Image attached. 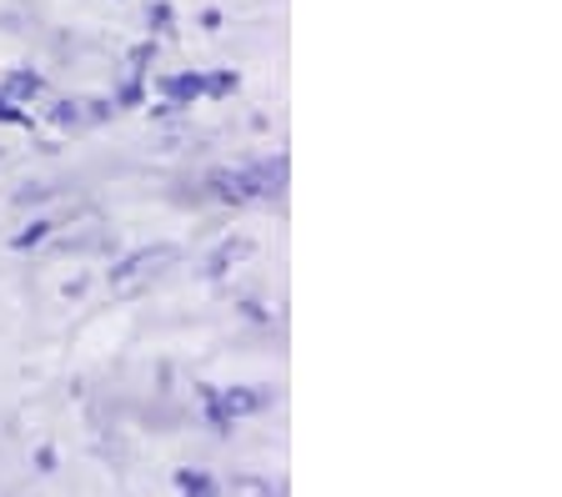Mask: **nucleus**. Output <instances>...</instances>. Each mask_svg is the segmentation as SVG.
Returning a JSON list of instances; mask_svg holds the SVG:
<instances>
[{
  "mask_svg": "<svg viewBox=\"0 0 562 497\" xmlns=\"http://www.w3.org/2000/svg\"><path fill=\"white\" fill-rule=\"evenodd\" d=\"M181 257V247H171V241H161V247H140V251H131L121 267H111V292H136L140 282H151V276H161L171 261Z\"/></svg>",
  "mask_w": 562,
  "mask_h": 497,
  "instance_id": "nucleus-1",
  "label": "nucleus"
},
{
  "mask_svg": "<svg viewBox=\"0 0 562 497\" xmlns=\"http://www.w3.org/2000/svg\"><path fill=\"white\" fill-rule=\"evenodd\" d=\"M241 177H246V187H251V202H281V191H286V156L241 166Z\"/></svg>",
  "mask_w": 562,
  "mask_h": 497,
  "instance_id": "nucleus-2",
  "label": "nucleus"
},
{
  "mask_svg": "<svg viewBox=\"0 0 562 497\" xmlns=\"http://www.w3.org/2000/svg\"><path fill=\"white\" fill-rule=\"evenodd\" d=\"M271 403H277V387H261V382L222 392V413L232 417V422H236V417H251V413H267Z\"/></svg>",
  "mask_w": 562,
  "mask_h": 497,
  "instance_id": "nucleus-3",
  "label": "nucleus"
},
{
  "mask_svg": "<svg viewBox=\"0 0 562 497\" xmlns=\"http://www.w3.org/2000/svg\"><path fill=\"white\" fill-rule=\"evenodd\" d=\"M41 91H46V76H41V71H11L5 81H0V95H5V101H15V106H31Z\"/></svg>",
  "mask_w": 562,
  "mask_h": 497,
  "instance_id": "nucleus-4",
  "label": "nucleus"
},
{
  "mask_svg": "<svg viewBox=\"0 0 562 497\" xmlns=\"http://www.w3.org/2000/svg\"><path fill=\"white\" fill-rule=\"evenodd\" d=\"M251 251H257V241H251V237H232V241H222V247H216V251L206 257V272H211V276H226V272L236 267V261H246Z\"/></svg>",
  "mask_w": 562,
  "mask_h": 497,
  "instance_id": "nucleus-5",
  "label": "nucleus"
},
{
  "mask_svg": "<svg viewBox=\"0 0 562 497\" xmlns=\"http://www.w3.org/2000/svg\"><path fill=\"white\" fill-rule=\"evenodd\" d=\"M161 95L171 101V106H191L196 95H206V76H196V71L166 76V81H161Z\"/></svg>",
  "mask_w": 562,
  "mask_h": 497,
  "instance_id": "nucleus-6",
  "label": "nucleus"
},
{
  "mask_svg": "<svg viewBox=\"0 0 562 497\" xmlns=\"http://www.w3.org/2000/svg\"><path fill=\"white\" fill-rule=\"evenodd\" d=\"M211 196H216V202H232V206H246L251 202V187H246L241 171H211Z\"/></svg>",
  "mask_w": 562,
  "mask_h": 497,
  "instance_id": "nucleus-7",
  "label": "nucleus"
},
{
  "mask_svg": "<svg viewBox=\"0 0 562 497\" xmlns=\"http://www.w3.org/2000/svg\"><path fill=\"white\" fill-rule=\"evenodd\" d=\"M176 487H181V497H222V483L211 473H176Z\"/></svg>",
  "mask_w": 562,
  "mask_h": 497,
  "instance_id": "nucleus-8",
  "label": "nucleus"
},
{
  "mask_svg": "<svg viewBox=\"0 0 562 497\" xmlns=\"http://www.w3.org/2000/svg\"><path fill=\"white\" fill-rule=\"evenodd\" d=\"M201 403H206V422H211V432H216V438H226V432H232V417L222 413V392H216V387H201Z\"/></svg>",
  "mask_w": 562,
  "mask_h": 497,
  "instance_id": "nucleus-9",
  "label": "nucleus"
},
{
  "mask_svg": "<svg viewBox=\"0 0 562 497\" xmlns=\"http://www.w3.org/2000/svg\"><path fill=\"white\" fill-rule=\"evenodd\" d=\"M146 25H151V36H171V31H176L171 0H151V5H146Z\"/></svg>",
  "mask_w": 562,
  "mask_h": 497,
  "instance_id": "nucleus-10",
  "label": "nucleus"
},
{
  "mask_svg": "<svg viewBox=\"0 0 562 497\" xmlns=\"http://www.w3.org/2000/svg\"><path fill=\"white\" fill-rule=\"evenodd\" d=\"M50 226H56V222H31V226H25V231H15V237H11V247H15V251H31V247H41V241L50 237Z\"/></svg>",
  "mask_w": 562,
  "mask_h": 497,
  "instance_id": "nucleus-11",
  "label": "nucleus"
},
{
  "mask_svg": "<svg viewBox=\"0 0 562 497\" xmlns=\"http://www.w3.org/2000/svg\"><path fill=\"white\" fill-rule=\"evenodd\" d=\"M226 497H277V493H271V483H261V477H232Z\"/></svg>",
  "mask_w": 562,
  "mask_h": 497,
  "instance_id": "nucleus-12",
  "label": "nucleus"
},
{
  "mask_svg": "<svg viewBox=\"0 0 562 497\" xmlns=\"http://www.w3.org/2000/svg\"><path fill=\"white\" fill-rule=\"evenodd\" d=\"M50 121H56V126H81V101H56V106H50Z\"/></svg>",
  "mask_w": 562,
  "mask_h": 497,
  "instance_id": "nucleus-13",
  "label": "nucleus"
},
{
  "mask_svg": "<svg viewBox=\"0 0 562 497\" xmlns=\"http://www.w3.org/2000/svg\"><path fill=\"white\" fill-rule=\"evenodd\" d=\"M151 60H156V41H140V46H131V71H151Z\"/></svg>",
  "mask_w": 562,
  "mask_h": 497,
  "instance_id": "nucleus-14",
  "label": "nucleus"
},
{
  "mask_svg": "<svg viewBox=\"0 0 562 497\" xmlns=\"http://www.w3.org/2000/svg\"><path fill=\"white\" fill-rule=\"evenodd\" d=\"M236 91V71H216L206 76V95H232Z\"/></svg>",
  "mask_w": 562,
  "mask_h": 497,
  "instance_id": "nucleus-15",
  "label": "nucleus"
},
{
  "mask_svg": "<svg viewBox=\"0 0 562 497\" xmlns=\"http://www.w3.org/2000/svg\"><path fill=\"white\" fill-rule=\"evenodd\" d=\"M111 111H116V101H105V95H95V101H81V116L86 121H105Z\"/></svg>",
  "mask_w": 562,
  "mask_h": 497,
  "instance_id": "nucleus-16",
  "label": "nucleus"
},
{
  "mask_svg": "<svg viewBox=\"0 0 562 497\" xmlns=\"http://www.w3.org/2000/svg\"><path fill=\"white\" fill-rule=\"evenodd\" d=\"M0 121H5V126H31V116H25L15 101H5V95H0Z\"/></svg>",
  "mask_w": 562,
  "mask_h": 497,
  "instance_id": "nucleus-17",
  "label": "nucleus"
},
{
  "mask_svg": "<svg viewBox=\"0 0 562 497\" xmlns=\"http://www.w3.org/2000/svg\"><path fill=\"white\" fill-rule=\"evenodd\" d=\"M50 196V187H25V191H15V206H31V202H46Z\"/></svg>",
  "mask_w": 562,
  "mask_h": 497,
  "instance_id": "nucleus-18",
  "label": "nucleus"
},
{
  "mask_svg": "<svg viewBox=\"0 0 562 497\" xmlns=\"http://www.w3.org/2000/svg\"><path fill=\"white\" fill-rule=\"evenodd\" d=\"M116 101H121V106H140V81H126V86H121Z\"/></svg>",
  "mask_w": 562,
  "mask_h": 497,
  "instance_id": "nucleus-19",
  "label": "nucleus"
},
{
  "mask_svg": "<svg viewBox=\"0 0 562 497\" xmlns=\"http://www.w3.org/2000/svg\"><path fill=\"white\" fill-rule=\"evenodd\" d=\"M35 467H41V473H56V448H41V452H35Z\"/></svg>",
  "mask_w": 562,
  "mask_h": 497,
  "instance_id": "nucleus-20",
  "label": "nucleus"
},
{
  "mask_svg": "<svg viewBox=\"0 0 562 497\" xmlns=\"http://www.w3.org/2000/svg\"><path fill=\"white\" fill-rule=\"evenodd\" d=\"M201 31H211V36H216V31H222V11H201Z\"/></svg>",
  "mask_w": 562,
  "mask_h": 497,
  "instance_id": "nucleus-21",
  "label": "nucleus"
}]
</instances>
